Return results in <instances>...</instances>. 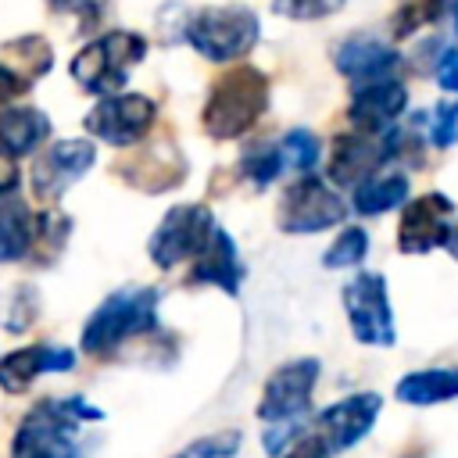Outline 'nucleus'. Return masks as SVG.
<instances>
[{"label": "nucleus", "mask_w": 458, "mask_h": 458, "mask_svg": "<svg viewBox=\"0 0 458 458\" xmlns=\"http://www.w3.org/2000/svg\"><path fill=\"white\" fill-rule=\"evenodd\" d=\"M265 111H268L265 72L254 64H236L211 82L204 111H200V125L215 140H236L247 129H254Z\"/></svg>", "instance_id": "1"}, {"label": "nucleus", "mask_w": 458, "mask_h": 458, "mask_svg": "<svg viewBox=\"0 0 458 458\" xmlns=\"http://www.w3.org/2000/svg\"><path fill=\"white\" fill-rule=\"evenodd\" d=\"M157 329V290L154 286H125L114 290L82 326V351L86 354H111L125 340Z\"/></svg>", "instance_id": "2"}, {"label": "nucleus", "mask_w": 458, "mask_h": 458, "mask_svg": "<svg viewBox=\"0 0 458 458\" xmlns=\"http://www.w3.org/2000/svg\"><path fill=\"white\" fill-rule=\"evenodd\" d=\"M186 43L215 64H229L240 61L243 54H250L261 39V18L243 7V4H225V7H200L190 14V21L182 25Z\"/></svg>", "instance_id": "3"}, {"label": "nucleus", "mask_w": 458, "mask_h": 458, "mask_svg": "<svg viewBox=\"0 0 458 458\" xmlns=\"http://www.w3.org/2000/svg\"><path fill=\"white\" fill-rule=\"evenodd\" d=\"M143 57H147V39L140 32L114 29V32H104L100 39L86 43L72 57V79L82 89H89L97 97H107V93H118L129 82V72Z\"/></svg>", "instance_id": "4"}, {"label": "nucleus", "mask_w": 458, "mask_h": 458, "mask_svg": "<svg viewBox=\"0 0 458 458\" xmlns=\"http://www.w3.org/2000/svg\"><path fill=\"white\" fill-rule=\"evenodd\" d=\"M347 215V204L344 197L326 186L315 172H304L297 182H290L279 197V208H276V225L279 233H290V236H308V233H326L333 225H340Z\"/></svg>", "instance_id": "5"}, {"label": "nucleus", "mask_w": 458, "mask_h": 458, "mask_svg": "<svg viewBox=\"0 0 458 458\" xmlns=\"http://www.w3.org/2000/svg\"><path fill=\"white\" fill-rule=\"evenodd\" d=\"M344 311H347V326L351 336L365 347H394L397 340V326H394V308H390V293H386V279L383 272H358L344 293Z\"/></svg>", "instance_id": "6"}, {"label": "nucleus", "mask_w": 458, "mask_h": 458, "mask_svg": "<svg viewBox=\"0 0 458 458\" xmlns=\"http://www.w3.org/2000/svg\"><path fill=\"white\" fill-rule=\"evenodd\" d=\"M211 229H215V215L208 204H175L150 233L147 254L157 268H175L200 254Z\"/></svg>", "instance_id": "7"}, {"label": "nucleus", "mask_w": 458, "mask_h": 458, "mask_svg": "<svg viewBox=\"0 0 458 458\" xmlns=\"http://www.w3.org/2000/svg\"><path fill=\"white\" fill-rule=\"evenodd\" d=\"M157 104L143 93H107L86 111L89 136L111 143V147H136L154 129Z\"/></svg>", "instance_id": "8"}, {"label": "nucleus", "mask_w": 458, "mask_h": 458, "mask_svg": "<svg viewBox=\"0 0 458 458\" xmlns=\"http://www.w3.org/2000/svg\"><path fill=\"white\" fill-rule=\"evenodd\" d=\"M75 422L79 419L68 411V401L36 404L11 440V458H75Z\"/></svg>", "instance_id": "9"}, {"label": "nucleus", "mask_w": 458, "mask_h": 458, "mask_svg": "<svg viewBox=\"0 0 458 458\" xmlns=\"http://www.w3.org/2000/svg\"><path fill=\"white\" fill-rule=\"evenodd\" d=\"M318 358H293L279 365L261 390L258 401V419L261 422H283V419H301L311 415V390L318 383Z\"/></svg>", "instance_id": "10"}, {"label": "nucleus", "mask_w": 458, "mask_h": 458, "mask_svg": "<svg viewBox=\"0 0 458 458\" xmlns=\"http://www.w3.org/2000/svg\"><path fill=\"white\" fill-rule=\"evenodd\" d=\"M454 225V204L444 193H422L401 204L397 222V250L401 254H429L447 243V233Z\"/></svg>", "instance_id": "11"}, {"label": "nucleus", "mask_w": 458, "mask_h": 458, "mask_svg": "<svg viewBox=\"0 0 458 458\" xmlns=\"http://www.w3.org/2000/svg\"><path fill=\"white\" fill-rule=\"evenodd\" d=\"M379 408H383V397L376 390H361V394L340 397V401H333L329 408H322L311 419V433H318L333 454L351 451L376 426Z\"/></svg>", "instance_id": "12"}, {"label": "nucleus", "mask_w": 458, "mask_h": 458, "mask_svg": "<svg viewBox=\"0 0 458 458\" xmlns=\"http://www.w3.org/2000/svg\"><path fill=\"white\" fill-rule=\"evenodd\" d=\"M408 107V86L401 82V75H379V79H365L354 82L351 104H347V122L361 132H383L390 129Z\"/></svg>", "instance_id": "13"}, {"label": "nucleus", "mask_w": 458, "mask_h": 458, "mask_svg": "<svg viewBox=\"0 0 458 458\" xmlns=\"http://www.w3.org/2000/svg\"><path fill=\"white\" fill-rule=\"evenodd\" d=\"M97 161V147L89 140H57L32 165V190L39 200H57L72 182H79Z\"/></svg>", "instance_id": "14"}, {"label": "nucleus", "mask_w": 458, "mask_h": 458, "mask_svg": "<svg viewBox=\"0 0 458 458\" xmlns=\"http://www.w3.org/2000/svg\"><path fill=\"white\" fill-rule=\"evenodd\" d=\"M118 175L136 190L161 193L186 179V157L179 154V147L172 140H157V143L143 147L140 154H132L129 161H122Z\"/></svg>", "instance_id": "15"}, {"label": "nucleus", "mask_w": 458, "mask_h": 458, "mask_svg": "<svg viewBox=\"0 0 458 458\" xmlns=\"http://www.w3.org/2000/svg\"><path fill=\"white\" fill-rule=\"evenodd\" d=\"M386 165V154H383V140L376 132H361V129H351V132H340L333 140V150H329V179L336 186H358L361 179L376 175L379 168Z\"/></svg>", "instance_id": "16"}, {"label": "nucleus", "mask_w": 458, "mask_h": 458, "mask_svg": "<svg viewBox=\"0 0 458 458\" xmlns=\"http://www.w3.org/2000/svg\"><path fill=\"white\" fill-rule=\"evenodd\" d=\"M333 68L354 82L394 75L401 68V50H394L390 43H379L372 36H347L333 47Z\"/></svg>", "instance_id": "17"}, {"label": "nucleus", "mask_w": 458, "mask_h": 458, "mask_svg": "<svg viewBox=\"0 0 458 458\" xmlns=\"http://www.w3.org/2000/svg\"><path fill=\"white\" fill-rule=\"evenodd\" d=\"M190 283H200V286H218L225 293H240V283H243V265H240V254H236V240L215 222L208 243L200 247V254L193 258V272H190Z\"/></svg>", "instance_id": "18"}, {"label": "nucleus", "mask_w": 458, "mask_h": 458, "mask_svg": "<svg viewBox=\"0 0 458 458\" xmlns=\"http://www.w3.org/2000/svg\"><path fill=\"white\" fill-rule=\"evenodd\" d=\"M68 369H75V354L68 347L32 344V347H21L0 358V390L21 394L39 372H68Z\"/></svg>", "instance_id": "19"}, {"label": "nucleus", "mask_w": 458, "mask_h": 458, "mask_svg": "<svg viewBox=\"0 0 458 458\" xmlns=\"http://www.w3.org/2000/svg\"><path fill=\"white\" fill-rule=\"evenodd\" d=\"M50 136V118L32 104H11L0 111V150L11 157L32 154Z\"/></svg>", "instance_id": "20"}, {"label": "nucleus", "mask_w": 458, "mask_h": 458, "mask_svg": "<svg viewBox=\"0 0 458 458\" xmlns=\"http://www.w3.org/2000/svg\"><path fill=\"white\" fill-rule=\"evenodd\" d=\"M408 200V175L404 172H376L354 186L351 208L365 218H376L383 211H394Z\"/></svg>", "instance_id": "21"}, {"label": "nucleus", "mask_w": 458, "mask_h": 458, "mask_svg": "<svg viewBox=\"0 0 458 458\" xmlns=\"http://www.w3.org/2000/svg\"><path fill=\"white\" fill-rule=\"evenodd\" d=\"M397 401L404 404H444V401H454L458 397V369H419V372H408L397 379L394 386Z\"/></svg>", "instance_id": "22"}, {"label": "nucleus", "mask_w": 458, "mask_h": 458, "mask_svg": "<svg viewBox=\"0 0 458 458\" xmlns=\"http://www.w3.org/2000/svg\"><path fill=\"white\" fill-rule=\"evenodd\" d=\"M0 64H4L21 86H32L39 75L50 72V64H54V47H50L43 36H21V39L0 47Z\"/></svg>", "instance_id": "23"}, {"label": "nucleus", "mask_w": 458, "mask_h": 458, "mask_svg": "<svg viewBox=\"0 0 458 458\" xmlns=\"http://www.w3.org/2000/svg\"><path fill=\"white\" fill-rule=\"evenodd\" d=\"M32 225H36V215L18 197L0 200V265L18 261L32 250Z\"/></svg>", "instance_id": "24"}, {"label": "nucleus", "mask_w": 458, "mask_h": 458, "mask_svg": "<svg viewBox=\"0 0 458 458\" xmlns=\"http://www.w3.org/2000/svg\"><path fill=\"white\" fill-rule=\"evenodd\" d=\"M279 172H283V157H279V147L268 143V140L250 143V147L240 154V175H243L250 186H258V190H265L268 182H276Z\"/></svg>", "instance_id": "25"}, {"label": "nucleus", "mask_w": 458, "mask_h": 458, "mask_svg": "<svg viewBox=\"0 0 458 458\" xmlns=\"http://www.w3.org/2000/svg\"><path fill=\"white\" fill-rule=\"evenodd\" d=\"M279 157H283V165L286 168H293V172H315V165H318V154H322V143H318V136L311 132V129H290L279 143Z\"/></svg>", "instance_id": "26"}, {"label": "nucleus", "mask_w": 458, "mask_h": 458, "mask_svg": "<svg viewBox=\"0 0 458 458\" xmlns=\"http://www.w3.org/2000/svg\"><path fill=\"white\" fill-rule=\"evenodd\" d=\"M68 233H72V222L61 211H39L32 225V250H39L43 261H54L64 250Z\"/></svg>", "instance_id": "27"}, {"label": "nucleus", "mask_w": 458, "mask_h": 458, "mask_svg": "<svg viewBox=\"0 0 458 458\" xmlns=\"http://www.w3.org/2000/svg\"><path fill=\"white\" fill-rule=\"evenodd\" d=\"M365 254H369V233H365L361 225H347V229H340V236L326 247L322 265H326V268H354V265L365 261Z\"/></svg>", "instance_id": "28"}, {"label": "nucleus", "mask_w": 458, "mask_h": 458, "mask_svg": "<svg viewBox=\"0 0 458 458\" xmlns=\"http://www.w3.org/2000/svg\"><path fill=\"white\" fill-rule=\"evenodd\" d=\"M444 4H447V0H404V4L394 11V21H390L394 39H408V36L419 32L422 25H433V21L444 14Z\"/></svg>", "instance_id": "29"}, {"label": "nucleus", "mask_w": 458, "mask_h": 458, "mask_svg": "<svg viewBox=\"0 0 458 458\" xmlns=\"http://www.w3.org/2000/svg\"><path fill=\"white\" fill-rule=\"evenodd\" d=\"M240 440L243 433L240 429H222V433H208V437H197L190 440L182 451H175L172 458H233L240 451Z\"/></svg>", "instance_id": "30"}, {"label": "nucleus", "mask_w": 458, "mask_h": 458, "mask_svg": "<svg viewBox=\"0 0 458 458\" xmlns=\"http://www.w3.org/2000/svg\"><path fill=\"white\" fill-rule=\"evenodd\" d=\"M347 0H272V11L290 21H322L333 18Z\"/></svg>", "instance_id": "31"}, {"label": "nucleus", "mask_w": 458, "mask_h": 458, "mask_svg": "<svg viewBox=\"0 0 458 458\" xmlns=\"http://www.w3.org/2000/svg\"><path fill=\"white\" fill-rule=\"evenodd\" d=\"M311 429V419L308 415H301V419H283V422H268V429H265V454H272V458H279L301 433H308Z\"/></svg>", "instance_id": "32"}, {"label": "nucleus", "mask_w": 458, "mask_h": 458, "mask_svg": "<svg viewBox=\"0 0 458 458\" xmlns=\"http://www.w3.org/2000/svg\"><path fill=\"white\" fill-rule=\"evenodd\" d=\"M429 143L437 150H447L458 143V100H447L429 118Z\"/></svg>", "instance_id": "33"}, {"label": "nucleus", "mask_w": 458, "mask_h": 458, "mask_svg": "<svg viewBox=\"0 0 458 458\" xmlns=\"http://www.w3.org/2000/svg\"><path fill=\"white\" fill-rule=\"evenodd\" d=\"M279 458H333V451L326 447V440H322L318 433L308 429V433H301Z\"/></svg>", "instance_id": "34"}, {"label": "nucleus", "mask_w": 458, "mask_h": 458, "mask_svg": "<svg viewBox=\"0 0 458 458\" xmlns=\"http://www.w3.org/2000/svg\"><path fill=\"white\" fill-rule=\"evenodd\" d=\"M433 79L444 93H458V47H447L440 57H437V68H433Z\"/></svg>", "instance_id": "35"}, {"label": "nucleus", "mask_w": 458, "mask_h": 458, "mask_svg": "<svg viewBox=\"0 0 458 458\" xmlns=\"http://www.w3.org/2000/svg\"><path fill=\"white\" fill-rule=\"evenodd\" d=\"M14 186H18V161L7 150H0V197L11 193Z\"/></svg>", "instance_id": "36"}, {"label": "nucleus", "mask_w": 458, "mask_h": 458, "mask_svg": "<svg viewBox=\"0 0 458 458\" xmlns=\"http://www.w3.org/2000/svg\"><path fill=\"white\" fill-rule=\"evenodd\" d=\"M21 89H25V86H21V82H18V79L0 64V104H4V100H11V97H18Z\"/></svg>", "instance_id": "37"}, {"label": "nucleus", "mask_w": 458, "mask_h": 458, "mask_svg": "<svg viewBox=\"0 0 458 458\" xmlns=\"http://www.w3.org/2000/svg\"><path fill=\"white\" fill-rule=\"evenodd\" d=\"M50 4H54V7H64V11H89V14H93L104 0H50Z\"/></svg>", "instance_id": "38"}, {"label": "nucleus", "mask_w": 458, "mask_h": 458, "mask_svg": "<svg viewBox=\"0 0 458 458\" xmlns=\"http://www.w3.org/2000/svg\"><path fill=\"white\" fill-rule=\"evenodd\" d=\"M444 250L458 261V225H451V233H447V243H444Z\"/></svg>", "instance_id": "39"}, {"label": "nucleus", "mask_w": 458, "mask_h": 458, "mask_svg": "<svg viewBox=\"0 0 458 458\" xmlns=\"http://www.w3.org/2000/svg\"><path fill=\"white\" fill-rule=\"evenodd\" d=\"M451 21H454V32H458V0H454V7H451Z\"/></svg>", "instance_id": "40"}, {"label": "nucleus", "mask_w": 458, "mask_h": 458, "mask_svg": "<svg viewBox=\"0 0 458 458\" xmlns=\"http://www.w3.org/2000/svg\"><path fill=\"white\" fill-rule=\"evenodd\" d=\"M404 458H422V451H411V454H404Z\"/></svg>", "instance_id": "41"}]
</instances>
